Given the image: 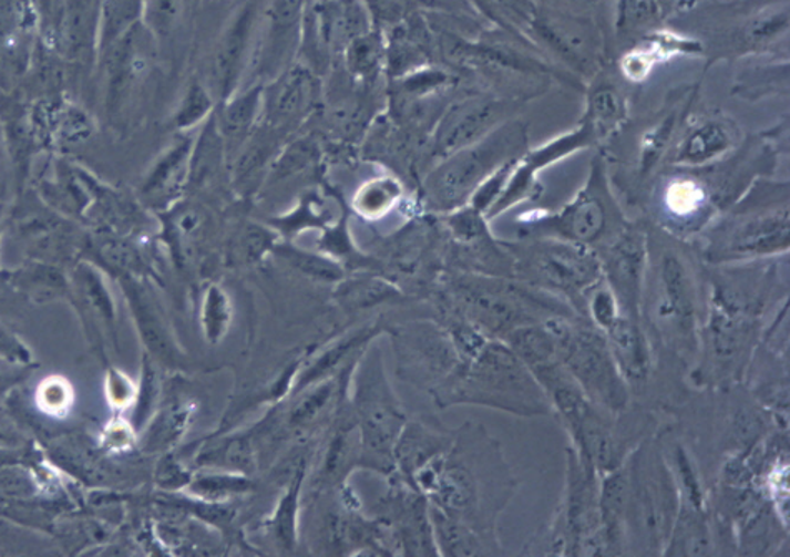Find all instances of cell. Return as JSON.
Segmentation results:
<instances>
[{
	"label": "cell",
	"mask_w": 790,
	"mask_h": 557,
	"mask_svg": "<svg viewBox=\"0 0 790 557\" xmlns=\"http://www.w3.org/2000/svg\"><path fill=\"white\" fill-rule=\"evenodd\" d=\"M704 313L689 261L677 248L660 247L647 257L640 323L654 353L669 354L683 367L696 364Z\"/></svg>",
	"instance_id": "cell-3"
},
{
	"label": "cell",
	"mask_w": 790,
	"mask_h": 557,
	"mask_svg": "<svg viewBox=\"0 0 790 557\" xmlns=\"http://www.w3.org/2000/svg\"><path fill=\"white\" fill-rule=\"evenodd\" d=\"M281 135L287 134L264 124L258 125L247 144L228 164L232 188H235L238 195L248 198L264 187L271 164L284 147Z\"/></svg>",
	"instance_id": "cell-26"
},
{
	"label": "cell",
	"mask_w": 790,
	"mask_h": 557,
	"mask_svg": "<svg viewBox=\"0 0 790 557\" xmlns=\"http://www.w3.org/2000/svg\"><path fill=\"white\" fill-rule=\"evenodd\" d=\"M39 6H41L42 14L45 19L52 18V12H55V2L58 0H38Z\"/></svg>",
	"instance_id": "cell-55"
},
{
	"label": "cell",
	"mask_w": 790,
	"mask_h": 557,
	"mask_svg": "<svg viewBox=\"0 0 790 557\" xmlns=\"http://www.w3.org/2000/svg\"><path fill=\"white\" fill-rule=\"evenodd\" d=\"M181 11V0H144V18L158 38L171 34Z\"/></svg>",
	"instance_id": "cell-50"
},
{
	"label": "cell",
	"mask_w": 790,
	"mask_h": 557,
	"mask_svg": "<svg viewBox=\"0 0 790 557\" xmlns=\"http://www.w3.org/2000/svg\"><path fill=\"white\" fill-rule=\"evenodd\" d=\"M121 281L135 323H137L138 331H141L148 350L162 363H182V351L178 350L177 343L168 330L167 320L162 313L161 305H158L151 285L135 275H124Z\"/></svg>",
	"instance_id": "cell-24"
},
{
	"label": "cell",
	"mask_w": 790,
	"mask_h": 557,
	"mask_svg": "<svg viewBox=\"0 0 790 557\" xmlns=\"http://www.w3.org/2000/svg\"><path fill=\"white\" fill-rule=\"evenodd\" d=\"M627 471L620 464L609 473L601 474L599 514L603 556H624L626 554Z\"/></svg>",
	"instance_id": "cell-31"
},
{
	"label": "cell",
	"mask_w": 790,
	"mask_h": 557,
	"mask_svg": "<svg viewBox=\"0 0 790 557\" xmlns=\"http://www.w3.org/2000/svg\"><path fill=\"white\" fill-rule=\"evenodd\" d=\"M167 212V237L175 257L182 264L197 260L198 250L207 238L208 227H211L207 212L201 205L182 204V202H177Z\"/></svg>",
	"instance_id": "cell-33"
},
{
	"label": "cell",
	"mask_w": 790,
	"mask_h": 557,
	"mask_svg": "<svg viewBox=\"0 0 790 557\" xmlns=\"http://www.w3.org/2000/svg\"><path fill=\"white\" fill-rule=\"evenodd\" d=\"M408 484L438 509L493 540H500L497 517L517 489L500 443L473 423L453 433L447 453L421 467Z\"/></svg>",
	"instance_id": "cell-1"
},
{
	"label": "cell",
	"mask_w": 790,
	"mask_h": 557,
	"mask_svg": "<svg viewBox=\"0 0 790 557\" xmlns=\"http://www.w3.org/2000/svg\"><path fill=\"white\" fill-rule=\"evenodd\" d=\"M234 324V301L224 285L208 283L202 293L201 328L211 347L224 343Z\"/></svg>",
	"instance_id": "cell-41"
},
{
	"label": "cell",
	"mask_w": 790,
	"mask_h": 557,
	"mask_svg": "<svg viewBox=\"0 0 790 557\" xmlns=\"http://www.w3.org/2000/svg\"><path fill=\"white\" fill-rule=\"evenodd\" d=\"M430 394L440 408L473 404L514 416L553 414L550 398L540 381L500 340H488L473 358L461 361L460 367Z\"/></svg>",
	"instance_id": "cell-4"
},
{
	"label": "cell",
	"mask_w": 790,
	"mask_h": 557,
	"mask_svg": "<svg viewBox=\"0 0 790 557\" xmlns=\"http://www.w3.org/2000/svg\"><path fill=\"white\" fill-rule=\"evenodd\" d=\"M317 97L318 84L314 72L305 68H288L274 81L264 84L260 124L287 134L310 115Z\"/></svg>",
	"instance_id": "cell-17"
},
{
	"label": "cell",
	"mask_w": 790,
	"mask_h": 557,
	"mask_svg": "<svg viewBox=\"0 0 790 557\" xmlns=\"http://www.w3.org/2000/svg\"><path fill=\"white\" fill-rule=\"evenodd\" d=\"M624 464L627 471L626 554L663 556L679 510L676 477L663 446L653 437L640 440Z\"/></svg>",
	"instance_id": "cell-6"
},
{
	"label": "cell",
	"mask_w": 790,
	"mask_h": 557,
	"mask_svg": "<svg viewBox=\"0 0 790 557\" xmlns=\"http://www.w3.org/2000/svg\"><path fill=\"white\" fill-rule=\"evenodd\" d=\"M603 333L630 393H646L654 374V351L643 323L620 314Z\"/></svg>",
	"instance_id": "cell-23"
},
{
	"label": "cell",
	"mask_w": 790,
	"mask_h": 557,
	"mask_svg": "<svg viewBox=\"0 0 790 557\" xmlns=\"http://www.w3.org/2000/svg\"><path fill=\"white\" fill-rule=\"evenodd\" d=\"M195 403L192 400H175L165 406L148 424L144 446L147 451H167L174 447L192 424Z\"/></svg>",
	"instance_id": "cell-39"
},
{
	"label": "cell",
	"mask_w": 790,
	"mask_h": 557,
	"mask_svg": "<svg viewBox=\"0 0 790 557\" xmlns=\"http://www.w3.org/2000/svg\"><path fill=\"white\" fill-rule=\"evenodd\" d=\"M506 247L516 280L556 295L586 318L587 293L604 280L596 250L556 238H527Z\"/></svg>",
	"instance_id": "cell-9"
},
{
	"label": "cell",
	"mask_w": 790,
	"mask_h": 557,
	"mask_svg": "<svg viewBox=\"0 0 790 557\" xmlns=\"http://www.w3.org/2000/svg\"><path fill=\"white\" fill-rule=\"evenodd\" d=\"M360 433L347 394L325 430L314 476L315 491L340 489L350 474L360 470Z\"/></svg>",
	"instance_id": "cell-16"
},
{
	"label": "cell",
	"mask_w": 790,
	"mask_h": 557,
	"mask_svg": "<svg viewBox=\"0 0 790 557\" xmlns=\"http://www.w3.org/2000/svg\"><path fill=\"white\" fill-rule=\"evenodd\" d=\"M599 481L593 464L581 460L573 446L567 447L566 491L547 537L551 554L603 556Z\"/></svg>",
	"instance_id": "cell-12"
},
{
	"label": "cell",
	"mask_w": 790,
	"mask_h": 557,
	"mask_svg": "<svg viewBox=\"0 0 790 557\" xmlns=\"http://www.w3.org/2000/svg\"><path fill=\"white\" fill-rule=\"evenodd\" d=\"M403 184L393 175H375L363 182L351 197V210L367 221H378L397 210L403 202Z\"/></svg>",
	"instance_id": "cell-34"
},
{
	"label": "cell",
	"mask_w": 790,
	"mask_h": 557,
	"mask_svg": "<svg viewBox=\"0 0 790 557\" xmlns=\"http://www.w3.org/2000/svg\"><path fill=\"white\" fill-rule=\"evenodd\" d=\"M763 298V285L750 277L712 281L692 368L699 386L726 390L742 383L762 341Z\"/></svg>",
	"instance_id": "cell-2"
},
{
	"label": "cell",
	"mask_w": 790,
	"mask_h": 557,
	"mask_svg": "<svg viewBox=\"0 0 790 557\" xmlns=\"http://www.w3.org/2000/svg\"><path fill=\"white\" fill-rule=\"evenodd\" d=\"M348 71L353 78L363 82L373 81L378 72L381 71V59H383V44L380 35L367 34L353 39L345 51Z\"/></svg>",
	"instance_id": "cell-47"
},
{
	"label": "cell",
	"mask_w": 790,
	"mask_h": 557,
	"mask_svg": "<svg viewBox=\"0 0 790 557\" xmlns=\"http://www.w3.org/2000/svg\"><path fill=\"white\" fill-rule=\"evenodd\" d=\"M267 16V38L255 58V84H267L290 68L288 58L300 38L304 0H274Z\"/></svg>",
	"instance_id": "cell-22"
},
{
	"label": "cell",
	"mask_w": 790,
	"mask_h": 557,
	"mask_svg": "<svg viewBox=\"0 0 790 557\" xmlns=\"http://www.w3.org/2000/svg\"><path fill=\"white\" fill-rule=\"evenodd\" d=\"M556 334L561 364L586 396L614 416L627 413L633 393L617 368L606 334L579 314L557 318Z\"/></svg>",
	"instance_id": "cell-10"
},
{
	"label": "cell",
	"mask_w": 790,
	"mask_h": 557,
	"mask_svg": "<svg viewBox=\"0 0 790 557\" xmlns=\"http://www.w3.org/2000/svg\"><path fill=\"white\" fill-rule=\"evenodd\" d=\"M430 517L440 556L473 557L503 554L500 540L483 536L463 520L438 509L433 504H430Z\"/></svg>",
	"instance_id": "cell-32"
},
{
	"label": "cell",
	"mask_w": 790,
	"mask_h": 557,
	"mask_svg": "<svg viewBox=\"0 0 790 557\" xmlns=\"http://www.w3.org/2000/svg\"><path fill=\"white\" fill-rule=\"evenodd\" d=\"M194 473V467H188L177 456L168 453L158 463L157 471H155V481H157L161 489L178 494L181 491L187 489Z\"/></svg>",
	"instance_id": "cell-49"
},
{
	"label": "cell",
	"mask_w": 790,
	"mask_h": 557,
	"mask_svg": "<svg viewBox=\"0 0 790 557\" xmlns=\"http://www.w3.org/2000/svg\"><path fill=\"white\" fill-rule=\"evenodd\" d=\"M603 278L616 297L620 311L640 321V297L646 277L649 238L637 227H624L616 238L596 250Z\"/></svg>",
	"instance_id": "cell-14"
},
{
	"label": "cell",
	"mask_w": 790,
	"mask_h": 557,
	"mask_svg": "<svg viewBox=\"0 0 790 557\" xmlns=\"http://www.w3.org/2000/svg\"><path fill=\"white\" fill-rule=\"evenodd\" d=\"M260 464L255 427L228 431L208 437L198 447L194 457L195 470H222L254 476Z\"/></svg>",
	"instance_id": "cell-28"
},
{
	"label": "cell",
	"mask_w": 790,
	"mask_h": 557,
	"mask_svg": "<svg viewBox=\"0 0 790 557\" xmlns=\"http://www.w3.org/2000/svg\"><path fill=\"white\" fill-rule=\"evenodd\" d=\"M523 138L521 127H504L444 157L424 178V207L447 215L470 204L474 190L501 165L513 161Z\"/></svg>",
	"instance_id": "cell-11"
},
{
	"label": "cell",
	"mask_w": 790,
	"mask_h": 557,
	"mask_svg": "<svg viewBox=\"0 0 790 557\" xmlns=\"http://www.w3.org/2000/svg\"><path fill=\"white\" fill-rule=\"evenodd\" d=\"M28 0H0V38H9L28 22Z\"/></svg>",
	"instance_id": "cell-51"
},
{
	"label": "cell",
	"mask_w": 790,
	"mask_h": 557,
	"mask_svg": "<svg viewBox=\"0 0 790 557\" xmlns=\"http://www.w3.org/2000/svg\"><path fill=\"white\" fill-rule=\"evenodd\" d=\"M348 400L360 433V470L390 477L394 473V443L408 416L384 373L381 351L373 343L355 367Z\"/></svg>",
	"instance_id": "cell-7"
},
{
	"label": "cell",
	"mask_w": 790,
	"mask_h": 557,
	"mask_svg": "<svg viewBox=\"0 0 790 557\" xmlns=\"http://www.w3.org/2000/svg\"><path fill=\"white\" fill-rule=\"evenodd\" d=\"M444 301L484 337L500 341L521 328L577 314L566 301L533 285L473 271L448 280Z\"/></svg>",
	"instance_id": "cell-5"
},
{
	"label": "cell",
	"mask_w": 790,
	"mask_h": 557,
	"mask_svg": "<svg viewBox=\"0 0 790 557\" xmlns=\"http://www.w3.org/2000/svg\"><path fill=\"white\" fill-rule=\"evenodd\" d=\"M255 19H257V4L248 2L232 19L215 48L211 89L217 102L225 101L238 89L244 87Z\"/></svg>",
	"instance_id": "cell-18"
},
{
	"label": "cell",
	"mask_w": 790,
	"mask_h": 557,
	"mask_svg": "<svg viewBox=\"0 0 790 557\" xmlns=\"http://www.w3.org/2000/svg\"><path fill=\"white\" fill-rule=\"evenodd\" d=\"M394 337L398 338V348H401L404 377L411 383L427 386L428 391L443 383L460 367L456 347L437 320L404 328Z\"/></svg>",
	"instance_id": "cell-15"
},
{
	"label": "cell",
	"mask_w": 790,
	"mask_h": 557,
	"mask_svg": "<svg viewBox=\"0 0 790 557\" xmlns=\"http://www.w3.org/2000/svg\"><path fill=\"white\" fill-rule=\"evenodd\" d=\"M335 298L343 310L365 311L381 305L394 303L403 298L400 288L384 278L363 275L347 278L335 285Z\"/></svg>",
	"instance_id": "cell-35"
},
{
	"label": "cell",
	"mask_w": 790,
	"mask_h": 557,
	"mask_svg": "<svg viewBox=\"0 0 790 557\" xmlns=\"http://www.w3.org/2000/svg\"><path fill=\"white\" fill-rule=\"evenodd\" d=\"M280 235L270 225L244 221L232 234L227 247V260L232 267H254L274 255Z\"/></svg>",
	"instance_id": "cell-37"
},
{
	"label": "cell",
	"mask_w": 790,
	"mask_h": 557,
	"mask_svg": "<svg viewBox=\"0 0 790 557\" xmlns=\"http://www.w3.org/2000/svg\"><path fill=\"white\" fill-rule=\"evenodd\" d=\"M716 547V527L710 517L709 504L696 506L680 499L663 556H712Z\"/></svg>",
	"instance_id": "cell-30"
},
{
	"label": "cell",
	"mask_w": 790,
	"mask_h": 557,
	"mask_svg": "<svg viewBox=\"0 0 790 557\" xmlns=\"http://www.w3.org/2000/svg\"><path fill=\"white\" fill-rule=\"evenodd\" d=\"M2 138H4V132H2V125H0V148H2Z\"/></svg>",
	"instance_id": "cell-56"
},
{
	"label": "cell",
	"mask_w": 790,
	"mask_h": 557,
	"mask_svg": "<svg viewBox=\"0 0 790 557\" xmlns=\"http://www.w3.org/2000/svg\"><path fill=\"white\" fill-rule=\"evenodd\" d=\"M195 135L178 137L158 155L141 184L142 200L157 210H168L181 202L191 184Z\"/></svg>",
	"instance_id": "cell-20"
},
{
	"label": "cell",
	"mask_w": 790,
	"mask_h": 557,
	"mask_svg": "<svg viewBox=\"0 0 790 557\" xmlns=\"http://www.w3.org/2000/svg\"><path fill=\"white\" fill-rule=\"evenodd\" d=\"M0 357L11 361H25L29 358L24 344L4 327H0Z\"/></svg>",
	"instance_id": "cell-53"
},
{
	"label": "cell",
	"mask_w": 790,
	"mask_h": 557,
	"mask_svg": "<svg viewBox=\"0 0 790 557\" xmlns=\"http://www.w3.org/2000/svg\"><path fill=\"white\" fill-rule=\"evenodd\" d=\"M59 35L69 58H81L91 38V0H65L59 14Z\"/></svg>",
	"instance_id": "cell-45"
},
{
	"label": "cell",
	"mask_w": 790,
	"mask_h": 557,
	"mask_svg": "<svg viewBox=\"0 0 790 557\" xmlns=\"http://www.w3.org/2000/svg\"><path fill=\"white\" fill-rule=\"evenodd\" d=\"M310 473V457L297 467L285 481L284 491L278 496L274 510L264 517L260 530L265 539L280 554L295 553L300 543L301 496Z\"/></svg>",
	"instance_id": "cell-27"
},
{
	"label": "cell",
	"mask_w": 790,
	"mask_h": 557,
	"mask_svg": "<svg viewBox=\"0 0 790 557\" xmlns=\"http://www.w3.org/2000/svg\"><path fill=\"white\" fill-rule=\"evenodd\" d=\"M732 145L729 131L719 122H707L694 128L676 152V164L704 165L726 154Z\"/></svg>",
	"instance_id": "cell-40"
},
{
	"label": "cell",
	"mask_w": 790,
	"mask_h": 557,
	"mask_svg": "<svg viewBox=\"0 0 790 557\" xmlns=\"http://www.w3.org/2000/svg\"><path fill=\"white\" fill-rule=\"evenodd\" d=\"M626 227L599 167H594L586 187L560 214L541 218L524 235L556 238L593 248L609 244Z\"/></svg>",
	"instance_id": "cell-13"
},
{
	"label": "cell",
	"mask_w": 790,
	"mask_h": 557,
	"mask_svg": "<svg viewBox=\"0 0 790 557\" xmlns=\"http://www.w3.org/2000/svg\"><path fill=\"white\" fill-rule=\"evenodd\" d=\"M65 401H68V391H65L64 386H59V384H52L42 394V403L49 404L52 410L64 408Z\"/></svg>",
	"instance_id": "cell-54"
},
{
	"label": "cell",
	"mask_w": 790,
	"mask_h": 557,
	"mask_svg": "<svg viewBox=\"0 0 790 557\" xmlns=\"http://www.w3.org/2000/svg\"><path fill=\"white\" fill-rule=\"evenodd\" d=\"M255 481L250 474L222 470H195L188 484L187 496L205 503H234L238 497L254 493Z\"/></svg>",
	"instance_id": "cell-36"
},
{
	"label": "cell",
	"mask_w": 790,
	"mask_h": 557,
	"mask_svg": "<svg viewBox=\"0 0 790 557\" xmlns=\"http://www.w3.org/2000/svg\"><path fill=\"white\" fill-rule=\"evenodd\" d=\"M217 105L218 102L212 89L204 82L194 79L185 89L184 95L175 109L172 127L177 134H191L194 128L202 127L214 115Z\"/></svg>",
	"instance_id": "cell-44"
},
{
	"label": "cell",
	"mask_w": 790,
	"mask_h": 557,
	"mask_svg": "<svg viewBox=\"0 0 790 557\" xmlns=\"http://www.w3.org/2000/svg\"><path fill=\"white\" fill-rule=\"evenodd\" d=\"M109 394L115 406L127 408L137 400V388L132 383L131 378L114 371L109 380Z\"/></svg>",
	"instance_id": "cell-52"
},
{
	"label": "cell",
	"mask_w": 790,
	"mask_h": 557,
	"mask_svg": "<svg viewBox=\"0 0 790 557\" xmlns=\"http://www.w3.org/2000/svg\"><path fill=\"white\" fill-rule=\"evenodd\" d=\"M451 443L453 433L434 430L420 421L408 420L394 443V476L408 483L421 467L447 453Z\"/></svg>",
	"instance_id": "cell-29"
},
{
	"label": "cell",
	"mask_w": 790,
	"mask_h": 557,
	"mask_svg": "<svg viewBox=\"0 0 790 557\" xmlns=\"http://www.w3.org/2000/svg\"><path fill=\"white\" fill-rule=\"evenodd\" d=\"M144 18V0H104L101 29H99V49L102 54L122 38L134 31Z\"/></svg>",
	"instance_id": "cell-43"
},
{
	"label": "cell",
	"mask_w": 790,
	"mask_h": 557,
	"mask_svg": "<svg viewBox=\"0 0 790 557\" xmlns=\"http://www.w3.org/2000/svg\"><path fill=\"white\" fill-rule=\"evenodd\" d=\"M789 248L787 190L756 188L704 234L702 255L710 264L752 260Z\"/></svg>",
	"instance_id": "cell-8"
},
{
	"label": "cell",
	"mask_w": 790,
	"mask_h": 557,
	"mask_svg": "<svg viewBox=\"0 0 790 557\" xmlns=\"http://www.w3.org/2000/svg\"><path fill=\"white\" fill-rule=\"evenodd\" d=\"M264 111V84L238 89L234 95L218 102L215 124L224 142L227 165L257 131Z\"/></svg>",
	"instance_id": "cell-25"
},
{
	"label": "cell",
	"mask_w": 790,
	"mask_h": 557,
	"mask_svg": "<svg viewBox=\"0 0 790 557\" xmlns=\"http://www.w3.org/2000/svg\"><path fill=\"white\" fill-rule=\"evenodd\" d=\"M384 331L387 328L381 324L371 323L368 327L340 334L320 350H314V354L305 357L304 363L298 368L294 384H291L290 396L300 393L305 388L314 386V384L340 374L345 368L357 361Z\"/></svg>",
	"instance_id": "cell-19"
},
{
	"label": "cell",
	"mask_w": 790,
	"mask_h": 557,
	"mask_svg": "<svg viewBox=\"0 0 790 557\" xmlns=\"http://www.w3.org/2000/svg\"><path fill=\"white\" fill-rule=\"evenodd\" d=\"M500 105L490 99H466L451 105L434 131V154L444 158L461 148L476 144L490 134L500 117Z\"/></svg>",
	"instance_id": "cell-21"
},
{
	"label": "cell",
	"mask_w": 790,
	"mask_h": 557,
	"mask_svg": "<svg viewBox=\"0 0 790 557\" xmlns=\"http://www.w3.org/2000/svg\"><path fill=\"white\" fill-rule=\"evenodd\" d=\"M330 215V208H328L320 195L307 194L300 198L297 207L291 208V212L280 215V217L270 218L268 225L280 237L294 238L304 234V231L314 230V228L325 230V228L330 227L331 224H335Z\"/></svg>",
	"instance_id": "cell-42"
},
{
	"label": "cell",
	"mask_w": 790,
	"mask_h": 557,
	"mask_svg": "<svg viewBox=\"0 0 790 557\" xmlns=\"http://www.w3.org/2000/svg\"><path fill=\"white\" fill-rule=\"evenodd\" d=\"M274 257L284 261L291 270L318 283L337 285L347 277V271L340 261L328 257L324 251L305 250L291 241H278Z\"/></svg>",
	"instance_id": "cell-38"
},
{
	"label": "cell",
	"mask_w": 790,
	"mask_h": 557,
	"mask_svg": "<svg viewBox=\"0 0 790 557\" xmlns=\"http://www.w3.org/2000/svg\"><path fill=\"white\" fill-rule=\"evenodd\" d=\"M320 158V151L317 144L310 138H297V141L285 144L271 164L265 184H278V182L290 180L297 175L304 174L308 168L314 167Z\"/></svg>",
	"instance_id": "cell-46"
},
{
	"label": "cell",
	"mask_w": 790,
	"mask_h": 557,
	"mask_svg": "<svg viewBox=\"0 0 790 557\" xmlns=\"http://www.w3.org/2000/svg\"><path fill=\"white\" fill-rule=\"evenodd\" d=\"M623 117V101L613 89H601L591 97L589 104V127H596L597 132L613 127Z\"/></svg>",
	"instance_id": "cell-48"
}]
</instances>
